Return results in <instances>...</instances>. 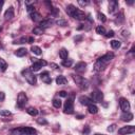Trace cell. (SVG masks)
<instances>
[{"mask_svg": "<svg viewBox=\"0 0 135 135\" xmlns=\"http://www.w3.org/2000/svg\"><path fill=\"white\" fill-rule=\"evenodd\" d=\"M113 58H114V54H113V53H107V54H104L103 56L99 57V58L97 59V61L95 62V64H94V70H95L96 72H101V71H103V70L105 69V66L110 63V61H111Z\"/></svg>", "mask_w": 135, "mask_h": 135, "instance_id": "1", "label": "cell"}, {"mask_svg": "<svg viewBox=\"0 0 135 135\" xmlns=\"http://www.w3.org/2000/svg\"><path fill=\"white\" fill-rule=\"evenodd\" d=\"M66 13L73 17L74 19H77V20H85L86 18V15L79 8H76L73 4H70L66 6Z\"/></svg>", "mask_w": 135, "mask_h": 135, "instance_id": "2", "label": "cell"}, {"mask_svg": "<svg viewBox=\"0 0 135 135\" xmlns=\"http://www.w3.org/2000/svg\"><path fill=\"white\" fill-rule=\"evenodd\" d=\"M11 135H37V131L34 128L22 127V128L14 129L11 132Z\"/></svg>", "mask_w": 135, "mask_h": 135, "instance_id": "3", "label": "cell"}, {"mask_svg": "<svg viewBox=\"0 0 135 135\" xmlns=\"http://www.w3.org/2000/svg\"><path fill=\"white\" fill-rule=\"evenodd\" d=\"M22 75H23V77L25 78V80H26L30 84H32V85L36 84L37 78H36V76L34 75V73L31 71V69H25V70H23V71H22Z\"/></svg>", "mask_w": 135, "mask_h": 135, "instance_id": "4", "label": "cell"}, {"mask_svg": "<svg viewBox=\"0 0 135 135\" xmlns=\"http://www.w3.org/2000/svg\"><path fill=\"white\" fill-rule=\"evenodd\" d=\"M73 79L76 82V84L81 89V90H86L89 88V81L84 79L82 76L79 75H73Z\"/></svg>", "mask_w": 135, "mask_h": 135, "instance_id": "5", "label": "cell"}, {"mask_svg": "<svg viewBox=\"0 0 135 135\" xmlns=\"http://www.w3.org/2000/svg\"><path fill=\"white\" fill-rule=\"evenodd\" d=\"M63 112L65 114H72L74 113V103H73V98H69L65 103H64V108H63Z\"/></svg>", "mask_w": 135, "mask_h": 135, "instance_id": "6", "label": "cell"}, {"mask_svg": "<svg viewBox=\"0 0 135 135\" xmlns=\"http://www.w3.org/2000/svg\"><path fill=\"white\" fill-rule=\"evenodd\" d=\"M26 102H27V97H26L25 93L24 92H20L18 94V97H17V105L19 108H23Z\"/></svg>", "mask_w": 135, "mask_h": 135, "instance_id": "7", "label": "cell"}, {"mask_svg": "<svg viewBox=\"0 0 135 135\" xmlns=\"http://www.w3.org/2000/svg\"><path fill=\"white\" fill-rule=\"evenodd\" d=\"M103 99V94L100 91H93L91 93V100L94 102H101Z\"/></svg>", "mask_w": 135, "mask_h": 135, "instance_id": "8", "label": "cell"}, {"mask_svg": "<svg viewBox=\"0 0 135 135\" xmlns=\"http://www.w3.org/2000/svg\"><path fill=\"white\" fill-rule=\"evenodd\" d=\"M135 132V127L134 126H126L122 127L118 130V133L120 135H127V134H132Z\"/></svg>", "mask_w": 135, "mask_h": 135, "instance_id": "9", "label": "cell"}, {"mask_svg": "<svg viewBox=\"0 0 135 135\" xmlns=\"http://www.w3.org/2000/svg\"><path fill=\"white\" fill-rule=\"evenodd\" d=\"M119 105H120V108L123 112H129L130 111L131 105H130V102L127 98H123V97L119 98Z\"/></svg>", "mask_w": 135, "mask_h": 135, "instance_id": "10", "label": "cell"}, {"mask_svg": "<svg viewBox=\"0 0 135 135\" xmlns=\"http://www.w3.org/2000/svg\"><path fill=\"white\" fill-rule=\"evenodd\" d=\"M117 11H118V2L115 0H111L109 3V13L115 14Z\"/></svg>", "mask_w": 135, "mask_h": 135, "instance_id": "11", "label": "cell"}, {"mask_svg": "<svg viewBox=\"0 0 135 135\" xmlns=\"http://www.w3.org/2000/svg\"><path fill=\"white\" fill-rule=\"evenodd\" d=\"M74 69H75V71L77 73H83L86 70V63L83 62V61H80V62L76 63V65H75Z\"/></svg>", "mask_w": 135, "mask_h": 135, "instance_id": "12", "label": "cell"}, {"mask_svg": "<svg viewBox=\"0 0 135 135\" xmlns=\"http://www.w3.org/2000/svg\"><path fill=\"white\" fill-rule=\"evenodd\" d=\"M54 23V21L52 20V19H44V20H42V21H40V23H39V26L41 27V28H46V27H50L52 24Z\"/></svg>", "mask_w": 135, "mask_h": 135, "instance_id": "13", "label": "cell"}, {"mask_svg": "<svg viewBox=\"0 0 135 135\" xmlns=\"http://www.w3.org/2000/svg\"><path fill=\"white\" fill-rule=\"evenodd\" d=\"M40 78H41V80H42L44 83H47V84H49V83L52 82V78H51L49 72H43V73H41V74H40Z\"/></svg>", "mask_w": 135, "mask_h": 135, "instance_id": "14", "label": "cell"}, {"mask_svg": "<svg viewBox=\"0 0 135 135\" xmlns=\"http://www.w3.org/2000/svg\"><path fill=\"white\" fill-rule=\"evenodd\" d=\"M120 118L121 120L123 121H131L133 119V114L130 113V112H123L121 115H120Z\"/></svg>", "mask_w": 135, "mask_h": 135, "instance_id": "15", "label": "cell"}, {"mask_svg": "<svg viewBox=\"0 0 135 135\" xmlns=\"http://www.w3.org/2000/svg\"><path fill=\"white\" fill-rule=\"evenodd\" d=\"M14 8H13V6H9L6 11H5V13H4V17H5V19L6 20H9V19H12L13 17H14Z\"/></svg>", "mask_w": 135, "mask_h": 135, "instance_id": "16", "label": "cell"}, {"mask_svg": "<svg viewBox=\"0 0 135 135\" xmlns=\"http://www.w3.org/2000/svg\"><path fill=\"white\" fill-rule=\"evenodd\" d=\"M79 101H80V103L83 104V105H89V104L93 103L92 100H91V98H89V97H86V96H80V97H79Z\"/></svg>", "mask_w": 135, "mask_h": 135, "instance_id": "17", "label": "cell"}, {"mask_svg": "<svg viewBox=\"0 0 135 135\" xmlns=\"http://www.w3.org/2000/svg\"><path fill=\"white\" fill-rule=\"evenodd\" d=\"M56 83H57V84H59V85L66 84V83H68V79H66L64 76L59 75V76H57V78H56Z\"/></svg>", "mask_w": 135, "mask_h": 135, "instance_id": "18", "label": "cell"}, {"mask_svg": "<svg viewBox=\"0 0 135 135\" xmlns=\"http://www.w3.org/2000/svg\"><path fill=\"white\" fill-rule=\"evenodd\" d=\"M26 53H27L26 49H24V47H20V49H18V50L15 52V55H16L17 57H23V56L26 55Z\"/></svg>", "mask_w": 135, "mask_h": 135, "instance_id": "19", "label": "cell"}, {"mask_svg": "<svg viewBox=\"0 0 135 135\" xmlns=\"http://www.w3.org/2000/svg\"><path fill=\"white\" fill-rule=\"evenodd\" d=\"M88 111H89V113H90V114H96V113L98 112V108H97V105H96V104L91 103V104H89V105H88Z\"/></svg>", "mask_w": 135, "mask_h": 135, "instance_id": "20", "label": "cell"}, {"mask_svg": "<svg viewBox=\"0 0 135 135\" xmlns=\"http://www.w3.org/2000/svg\"><path fill=\"white\" fill-rule=\"evenodd\" d=\"M59 56H60V58L62 59V60H65L66 58H68V56H69V52H68V50L66 49H61L60 51H59Z\"/></svg>", "mask_w": 135, "mask_h": 135, "instance_id": "21", "label": "cell"}, {"mask_svg": "<svg viewBox=\"0 0 135 135\" xmlns=\"http://www.w3.org/2000/svg\"><path fill=\"white\" fill-rule=\"evenodd\" d=\"M41 68H42V65L40 64V62H39V60H38V61H35V62L33 63V65L31 66V71H32V72H37V71H39Z\"/></svg>", "mask_w": 135, "mask_h": 135, "instance_id": "22", "label": "cell"}, {"mask_svg": "<svg viewBox=\"0 0 135 135\" xmlns=\"http://www.w3.org/2000/svg\"><path fill=\"white\" fill-rule=\"evenodd\" d=\"M30 17H31V19H32L33 21H40V19H41L40 14H39V13H37L36 11H35V12H33L32 14H30Z\"/></svg>", "mask_w": 135, "mask_h": 135, "instance_id": "23", "label": "cell"}, {"mask_svg": "<svg viewBox=\"0 0 135 135\" xmlns=\"http://www.w3.org/2000/svg\"><path fill=\"white\" fill-rule=\"evenodd\" d=\"M31 51L34 53V54H36V55H41L42 54V51H41V49L39 47V46H37V45H33L32 47H31Z\"/></svg>", "mask_w": 135, "mask_h": 135, "instance_id": "24", "label": "cell"}, {"mask_svg": "<svg viewBox=\"0 0 135 135\" xmlns=\"http://www.w3.org/2000/svg\"><path fill=\"white\" fill-rule=\"evenodd\" d=\"M26 112H27L31 116H37V114H38V110L35 109V108H33V107L28 108V109L26 110Z\"/></svg>", "mask_w": 135, "mask_h": 135, "instance_id": "25", "label": "cell"}, {"mask_svg": "<svg viewBox=\"0 0 135 135\" xmlns=\"http://www.w3.org/2000/svg\"><path fill=\"white\" fill-rule=\"evenodd\" d=\"M110 43H111V46H112L114 50H116V49H119V47H120V45H121L120 41H118V40H112Z\"/></svg>", "mask_w": 135, "mask_h": 135, "instance_id": "26", "label": "cell"}, {"mask_svg": "<svg viewBox=\"0 0 135 135\" xmlns=\"http://www.w3.org/2000/svg\"><path fill=\"white\" fill-rule=\"evenodd\" d=\"M96 33L97 34H99V35H105V28L102 26V25H98L97 27H96Z\"/></svg>", "mask_w": 135, "mask_h": 135, "instance_id": "27", "label": "cell"}, {"mask_svg": "<svg viewBox=\"0 0 135 135\" xmlns=\"http://www.w3.org/2000/svg\"><path fill=\"white\" fill-rule=\"evenodd\" d=\"M43 32H44V30L41 28L40 26H36L33 30V34H36V35H41V34H43Z\"/></svg>", "mask_w": 135, "mask_h": 135, "instance_id": "28", "label": "cell"}, {"mask_svg": "<svg viewBox=\"0 0 135 135\" xmlns=\"http://www.w3.org/2000/svg\"><path fill=\"white\" fill-rule=\"evenodd\" d=\"M63 66H65V68H69V66H71L72 64H73V60L72 59H65V60H62V63H61Z\"/></svg>", "mask_w": 135, "mask_h": 135, "instance_id": "29", "label": "cell"}, {"mask_svg": "<svg viewBox=\"0 0 135 135\" xmlns=\"http://www.w3.org/2000/svg\"><path fill=\"white\" fill-rule=\"evenodd\" d=\"M53 105L56 108V109H59L61 105H62V103H61V100L60 99H53Z\"/></svg>", "mask_w": 135, "mask_h": 135, "instance_id": "30", "label": "cell"}, {"mask_svg": "<svg viewBox=\"0 0 135 135\" xmlns=\"http://www.w3.org/2000/svg\"><path fill=\"white\" fill-rule=\"evenodd\" d=\"M6 68H7V63H6L2 58H0V70H1V71H5Z\"/></svg>", "mask_w": 135, "mask_h": 135, "instance_id": "31", "label": "cell"}, {"mask_svg": "<svg viewBox=\"0 0 135 135\" xmlns=\"http://www.w3.org/2000/svg\"><path fill=\"white\" fill-rule=\"evenodd\" d=\"M0 115H2V116H9V115H12V113L8 110H0Z\"/></svg>", "mask_w": 135, "mask_h": 135, "instance_id": "32", "label": "cell"}, {"mask_svg": "<svg viewBox=\"0 0 135 135\" xmlns=\"http://www.w3.org/2000/svg\"><path fill=\"white\" fill-rule=\"evenodd\" d=\"M26 11L28 14H32L33 12H35V7L33 5H30V4H26Z\"/></svg>", "mask_w": 135, "mask_h": 135, "instance_id": "33", "label": "cell"}, {"mask_svg": "<svg viewBox=\"0 0 135 135\" xmlns=\"http://www.w3.org/2000/svg\"><path fill=\"white\" fill-rule=\"evenodd\" d=\"M97 16H98V19H99L100 21H102V22H105V21H107V18H105V16H104L102 13H98Z\"/></svg>", "mask_w": 135, "mask_h": 135, "instance_id": "34", "label": "cell"}, {"mask_svg": "<svg viewBox=\"0 0 135 135\" xmlns=\"http://www.w3.org/2000/svg\"><path fill=\"white\" fill-rule=\"evenodd\" d=\"M56 23H57V24H59V25H61V26H64V25L66 24V22H65L64 20H62V19L57 20V21H56Z\"/></svg>", "mask_w": 135, "mask_h": 135, "instance_id": "35", "label": "cell"}, {"mask_svg": "<svg viewBox=\"0 0 135 135\" xmlns=\"http://www.w3.org/2000/svg\"><path fill=\"white\" fill-rule=\"evenodd\" d=\"M115 34H114V31H109L108 33H105V37H108V38H110V37H113Z\"/></svg>", "mask_w": 135, "mask_h": 135, "instance_id": "36", "label": "cell"}, {"mask_svg": "<svg viewBox=\"0 0 135 135\" xmlns=\"http://www.w3.org/2000/svg\"><path fill=\"white\" fill-rule=\"evenodd\" d=\"M116 130V124H111L109 128H108V131L109 132H114Z\"/></svg>", "mask_w": 135, "mask_h": 135, "instance_id": "37", "label": "cell"}, {"mask_svg": "<svg viewBox=\"0 0 135 135\" xmlns=\"http://www.w3.org/2000/svg\"><path fill=\"white\" fill-rule=\"evenodd\" d=\"M78 3L81 5V6H85L89 4V1H83V0H78Z\"/></svg>", "mask_w": 135, "mask_h": 135, "instance_id": "38", "label": "cell"}, {"mask_svg": "<svg viewBox=\"0 0 135 135\" xmlns=\"http://www.w3.org/2000/svg\"><path fill=\"white\" fill-rule=\"evenodd\" d=\"M26 42V38L25 37H22L21 39H19L18 41H15L14 43H25Z\"/></svg>", "mask_w": 135, "mask_h": 135, "instance_id": "39", "label": "cell"}, {"mask_svg": "<svg viewBox=\"0 0 135 135\" xmlns=\"http://www.w3.org/2000/svg\"><path fill=\"white\" fill-rule=\"evenodd\" d=\"M37 121H38V123H40V124H46V123H47V121H46L45 119H43V118H39Z\"/></svg>", "mask_w": 135, "mask_h": 135, "instance_id": "40", "label": "cell"}, {"mask_svg": "<svg viewBox=\"0 0 135 135\" xmlns=\"http://www.w3.org/2000/svg\"><path fill=\"white\" fill-rule=\"evenodd\" d=\"M59 96H61V97H66V96H68V93H66L65 91H60V92H59Z\"/></svg>", "mask_w": 135, "mask_h": 135, "instance_id": "41", "label": "cell"}, {"mask_svg": "<svg viewBox=\"0 0 135 135\" xmlns=\"http://www.w3.org/2000/svg\"><path fill=\"white\" fill-rule=\"evenodd\" d=\"M4 98H5V94H4L3 92H0V102H1V101H3V100H4Z\"/></svg>", "mask_w": 135, "mask_h": 135, "instance_id": "42", "label": "cell"}, {"mask_svg": "<svg viewBox=\"0 0 135 135\" xmlns=\"http://www.w3.org/2000/svg\"><path fill=\"white\" fill-rule=\"evenodd\" d=\"M39 62H40L41 65H46V64H47L46 61H44V60H39Z\"/></svg>", "mask_w": 135, "mask_h": 135, "instance_id": "43", "label": "cell"}, {"mask_svg": "<svg viewBox=\"0 0 135 135\" xmlns=\"http://www.w3.org/2000/svg\"><path fill=\"white\" fill-rule=\"evenodd\" d=\"M51 65H52L54 69H56V70H57V69H59V66H58L57 64H55V63H51Z\"/></svg>", "mask_w": 135, "mask_h": 135, "instance_id": "44", "label": "cell"}, {"mask_svg": "<svg viewBox=\"0 0 135 135\" xmlns=\"http://www.w3.org/2000/svg\"><path fill=\"white\" fill-rule=\"evenodd\" d=\"M27 41H28V43H32V42H34V38L33 37H30Z\"/></svg>", "mask_w": 135, "mask_h": 135, "instance_id": "45", "label": "cell"}, {"mask_svg": "<svg viewBox=\"0 0 135 135\" xmlns=\"http://www.w3.org/2000/svg\"><path fill=\"white\" fill-rule=\"evenodd\" d=\"M82 39V37L81 36H79V37H77V38H75V41L77 42V41H79V40H81Z\"/></svg>", "mask_w": 135, "mask_h": 135, "instance_id": "46", "label": "cell"}, {"mask_svg": "<svg viewBox=\"0 0 135 135\" xmlns=\"http://www.w3.org/2000/svg\"><path fill=\"white\" fill-rule=\"evenodd\" d=\"M3 3H4V2H3L2 0H0V11H1V8H2V5H3Z\"/></svg>", "mask_w": 135, "mask_h": 135, "instance_id": "47", "label": "cell"}, {"mask_svg": "<svg viewBox=\"0 0 135 135\" xmlns=\"http://www.w3.org/2000/svg\"><path fill=\"white\" fill-rule=\"evenodd\" d=\"M89 131H90V129H89V128H86L85 130H83V132H84V133H88Z\"/></svg>", "mask_w": 135, "mask_h": 135, "instance_id": "48", "label": "cell"}, {"mask_svg": "<svg viewBox=\"0 0 135 135\" xmlns=\"http://www.w3.org/2000/svg\"><path fill=\"white\" fill-rule=\"evenodd\" d=\"M94 135H104V134H99V133H96V134H94Z\"/></svg>", "mask_w": 135, "mask_h": 135, "instance_id": "49", "label": "cell"}]
</instances>
